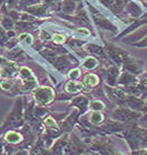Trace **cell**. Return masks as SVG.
Instances as JSON below:
<instances>
[{
  "mask_svg": "<svg viewBox=\"0 0 147 155\" xmlns=\"http://www.w3.org/2000/svg\"><path fill=\"white\" fill-rule=\"evenodd\" d=\"M66 89H67V91L70 92V93H75V92L80 91V90L82 89V84L78 83V82H75V81H71V82H69V83L67 84Z\"/></svg>",
  "mask_w": 147,
  "mask_h": 155,
  "instance_id": "cell-3",
  "label": "cell"
},
{
  "mask_svg": "<svg viewBox=\"0 0 147 155\" xmlns=\"http://www.w3.org/2000/svg\"><path fill=\"white\" fill-rule=\"evenodd\" d=\"M96 64H97V61H96V59L92 58V57H91V58H87L85 62H84V67L88 68V69H92V68H94Z\"/></svg>",
  "mask_w": 147,
  "mask_h": 155,
  "instance_id": "cell-6",
  "label": "cell"
},
{
  "mask_svg": "<svg viewBox=\"0 0 147 155\" xmlns=\"http://www.w3.org/2000/svg\"><path fill=\"white\" fill-rule=\"evenodd\" d=\"M53 41H55L56 43H58V44H61V43L64 42V36L57 34V35L53 36Z\"/></svg>",
  "mask_w": 147,
  "mask_h": 155,
  "instance_id": "cell-9",
  "label": "cell"
},
{
  "mask_svg": "<svg viewBox=\"0 0 147 155\" xmlns=\"http://www.w3.org/2000/svg\"><path fill=\"white\" fill-rule=\"evenodd\" d=\"M5 138H6L7 141L11 142V143H18V142H20L21 140H22L21 134H19L18 132H14V131H10V132H8Z\"/></svg>",
  "mask_w": 147,
  "mask_h": 155,
  "instance_id": "cell-2",
  "label": "cell"
},
{
  "mask_svg": "<svg viewBox=\"0 0 147 155\" xmlns=\"http://www.w3.org/2000/svg\"><path fill=\"white\" fill-rule=\"evenodd\" d=\"M0 86H1V89L3 90H11L12 87V84L10 83V82H8V81H3V82H1V84H0Z\"/></svg>",
  "mask_w": 147,
  "mask_h": 155,
  "instance_id": "cell-8",
  "label": "cell"
},
{
  "mask_svg": "<svg viewBox=\"0 0 147 155\" xmlns=\"http://www.w3.org/2000/svg\"><path fill=\"white\" fill-rule=\"evenodd\" d=\"M89 119H91V121L93 122V124H99V122L103 121V115L100 113H98V111H96V113H93L91 114V117H89Z\"/></svg>",
  "mask_w": 147,
  "mask_h": 155,
  "instance_id": "cell-5",
  "label": "cell"
},
{
  "mask_svg": "<svg viewBox=\"0 0 147 155\" xmlns=\"http://www.w3.org/2000/svg\"><path fill=\"white\" fill-rule=\"evenodd\" d=\"M69 77L71 78V79H78V78L80 77V71H78V69H75V70H72V71L70 72Z\"/></svg>",
  "mask_w": 147,
  "mask_h": 155,
  "instance_id": "cell-10",
  "label": "cell"
},
{
  "mask_svg": "<svg viewBox=\"0 0 147 155\" xmlns=\"http://www.w3.org/2000/svg\"><path fill=\"white\" fill-rule=\"evenodd\" d=\"M34 94H35L36 101L43 104L49 103L53 98V91L50 87H38L35 90Z\"/></svg>",
  "mask_w": 147,
  "mask_h": 155,
  "instance_id": "cell-1",
  "label": "cell"
},
{
  "mask_svg": "<svg viewBox=\"0 0 147 155\" xmlns=\"http://www.w3.org/2000/svg\"><path fill=\"white\" fill-rule=\"evenodd\" d=\"M91 106H92V108L93 109H103L104 108V104L103 103H100V102H97V101H96V102H92L91 103Z\"/></svg>",
  "mask_w": 147,
  "mask_h": 155,
  "instance_id": "cell-7",
  "label": "cell"
},
{
  "mask_svg": "<svg viewBox=\"0 0 147 155\" xmlns=\"http://www.w3.org/2000/svg\"><path fill=\"white\" fill-rule=\"evenodd\" d=\"M45 124H46V126H51V127H55L56 126L55 120H53L51 117H48L47 119H46V121H45Z\"/></svg>",
  "mask_w": 147,
  "mask_h": 155,
  "instance_id": "cell-11",
  "label": "cell"
},
{
  "mask_svg": "<svg viewBox=\"0 0 147 155\" xmlns=\"http://www.w3.org/2000/svg\"><path fill=\"white\" fill-rule=\"evenodd\" d=\"M84 83L87 84V85H96L98 83V78L95 74H88L85 78Z\"/></svg>",
  "mask_w": 147,
  "mask_h": 155,
  "instance_id": "cell-4",
  "label": "cell"
}]
</instances>
